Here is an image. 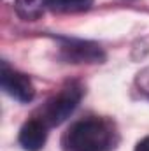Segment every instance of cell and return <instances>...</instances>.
<instances>
[{
    "label": "cell",
    "mask_w": 149,
    "mask_h": 151,
    "mask_svg": "<svg viewBox=\"0 0 149 151\" xmlns=\"http://www.w3.org/2000/svg\"><path fill=\"white\" fill-rule=\"evenodd\" d=\"M47 125L39 119L34 118L30 121H27L21 130H19V144L25 151H39L44 148L46 139H47Z\"/></svg>",
    "instance_id": "cell-5"
},
{
    "label": "cell",
    "mask_w": 149,
    "mask_h": 151,
    "mask_svg": "<svg viewBox=\"0 0 149 151\" xmlns=\"http://www.w3.org/2000/svg\"><path fill=\"white\" fill-rule=\"evenodd\" d=\"M14 2L18 16L25 21L39 19L49 5V0H14Z\"/></svg>",
    "instance_id": "cell-6"
},
{
    "label": "cell",
    "mask_w": 149,
    "mask_h": 151,
    "mask_svg": "<svg viewBox=\"0 0 149 151\" xmlns=\"http://www.w3.org/2000/svg\"><path fill=\"white\" fill-rule=\"evenodd\" d=\"M93 0H49L47 9L53 12H79L90 9Z\"/></svg>",
    "instance_id": "cell-7"
},
{
    "label": "cell",
    "mask_w": 149,
    "mask_h": 151,
    "mask_svg": "<svg viewBox=\"0 0 149 151\" xmlns=\"http://www.w3.org/2000/svg\"><path fill=\"white\" fill-rule=\"evenodd\" d=\"M81 95H82V91L75 84L63 88L58 95L51 97L42 106L39 119H42L47 127H58L60 123H63L74 113V109L77 107V104L81 100Z\"/></svg>",
    "instance_id": "cell-2"
},
{
    "label": "cell",
    "mask_w": 149,
    "mask_h": 151,
    "mask_svg": "<svg viewBox=\"0 0 149 151\" xmlns=\"http://www.w3.org/2000/svg\"><path fill=\"white\" fill-rule=\"evenodd\" d=\"M135 151H149V135H148V137H144L142 141H139V142H137Z\"/></svg>",
    "instance_id": "cell-8"
},
{
    "label": "cell",
    "mask_w": 149,
    "mask_h": 151,
    "mask_svg": "<svg viewBox=\"0 0 149 151\" xmlns=\"http://www.w3.org/2000/svg\"><path fill=\"white\" fill-rule=\"evenodd\" d=\"M0 83L2 88L7 95H11L12 99L19 100V102H30L35 95L34 84L30 81V77L18 70H12L7 67V63H2V76H0Z\"/></svg>",
    "instance_id": "cell-3"
},
{
    "label": "cell",
    "mask_w": 149,
    "mask_h": 151,
    "mask_svg": "<svg viewBox=\"0 0 149 151\" xmlns=\"http://www.w3.org/2000/svg\"><path fill=\"white\" fill-rule=\"evenodd\" d=\"M62 55L72 63H100L104 60V51L100 46L82 40H67L62 44Z\"/></svg>",
    "instance_id": "cell-4"
},
{
    "label": "cell",
    "mask_w": 149,
    "mask_h": 151,
    "mask_svg": "<svg viewBox=\"0 0 149 151\" xmlns=\"http://www.w3.org/2000/svg\"><path fill=\"white\" fill-rule=\"evenodd\" d=\"M114 144L111 125L98 118L75 121L63 134V151H109Z\"/></svg>",
    "instance_id": "cell-1"
}]
</instances>
